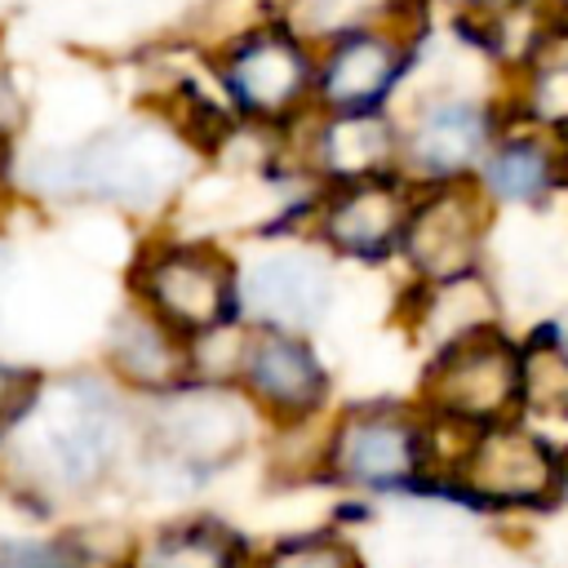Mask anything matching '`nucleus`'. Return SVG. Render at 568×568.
Listing matches in <instances>:
<instances>
[{"instance_id":"nucleus-6","label":"nucleus","mask_w":568,"mask_h":568,"mask_svg":"<svg viewBox=\"0 0 568 568\" xmlns=\"http://www.w3.org/2000/svg\"><path fill=\"white\" fill-rule=\"evenodd\" d=\"M524 390V359L510 342L493 333H470L453 342L426 373V395L439 413L457 422H493Z\"/></svg>"},{"instance_id":"nucleus-8","label":"nucleus","mask_w":568,"mask_h":568,"mask_svg":"<svg viewBox=\"0 0 568 568\" xmlns=\"http://www.w3.org/2000/svg\"><path fill=\"white\" fill-rule=\"evenodd\" d=\"M333 302V275L315 253L280 248L240 271V320L248 328L306 333Z\"/></svg>"},{"instance_id":"nucleus-25","label":"nucleus","mask_w":568,"mask_h":568,"mask_svg":"<svg viewBox=\"0 0 568 568\" xmlns=\"http://www.w3.org/2000/svg\"><path fill=\"white\" fill-rule=\"evenodd\" d=\"M466 9H493V4H501V0H462Z\"/></svg>"},{"instance_id":"nucleus-13","label":"nucleus","mask_w":568,"mask_h":568,"mask_svg":"<svg viewBox=\"0 0 568 568\" xmlns=\"http://www.w3.org/2000/svg\"><path fill=\"white\" fill-rule=\"evenodd\" d=\"M106 364L111 373L142 395H169L178 386H186L195 355H191V337L178 333L173 324H164L146 302L129 306L111 320L106 328Z\"/></svg>"},{"instance_id":"nucleus-21","label":"nucleus","mask_w":568,"mask_h":568,"mask_svg":"<svg viewBox=\"0 0 568 568\" xmlns=\"http://www.w3.org/2000/svg\"><path fill=\"white\" fill-rule=\"evenodd\" d=\"M262 568H359V555L337 537H293L275 546Z\"/></svg>"},{"instance_id":"nucleus-10","label":"nucleus","mask_w":568,"mask_h":568,"mask_svg":"<svg viewBox=\"0 0 568 568\" xmlns=\"http://www.w3.org/2000/svg\"><path fill=\"white\" fill-rule=\"evenodd\" d=\"M413 200L399 178L377 173L359 182H337L320 204V235L346 257H386L404 244Z\"/></svg>"},{"instance_id":"nucleus-20","label":"nucleus","mask_w":568,"mask_h":568,"mask_svg":"<svg viewBox=\"0 0 568 568\" xmlns=\"http://www.w3.org/2000/svg\"><path fill=\"white\" fill-rule=\"evenodd\" d=\"M0 568H89L71 537H4Z\"/></svg>"},{"instance_id":"nucleus-16","label":"nucleus","mask_w":568,"mask_h":568,"mask_svg":"<svg viewBox=\"0 0 568 568\" xmlns=\"http://www.w3.org/2000/svg\"><path fill=\"white\" fill-rule=\"evenodd\" d=\"M399 151L404 138L382 111H324V120L311 129V164L333 186L390 173Z\"/></svg>"},{"instance_id":"nucleus-26","label":"nucleus","mask_w":568,"mask_h":568,"mask_svg":"<svg viewBox=\"0 0 568 568\" xmlns=\"http://www.w3.org/2000/svg\"><path fill=\"white\" fill-rule=\"evenodd\" d=\"M555 4H559V9H568V0H555Z\"/></svg>"},{"instance_id":"nucleus-11","label":"nucleus","mask_w":568,"mask_h":568,"mask_svg":"<svg viewBox=\"0 0 568 568\" xmlns=\"http://www.w3.org/2000/svg\"><path fill=\"white\" fill-rule=\"evenodd\" d=\"M328 466L337 479L359 488H395L408 484L422 466V435L404 413L359 408L346 413L328 444Z\"/></svg>"},{"instance_id":"nucleus-14","label":"nucleus","mask_w":568,"mask_h":568,"mask_svg":"<svg viewBox=\"0 0 568 568\" xmlns=\"http://www.w3.org/2000/svg\"><path fill=\"white\" fill-rule=\"evenodd\" d=\"M462 484L488 501H537L559 484V466L537 435L488 426L462 462Z\"/></svg>"},{"instance_id":"nucleus-5","label":"nucleus","mask_w":568,"mask_h":568,"mask_svg":"<svg viewBox=\"0 0 568 568\" xmlns=\"http://www.w3.org/2000/svg\"><path fill=\"white\" fill-rule=\"evenodd\" d=\"M413 67V40L390 22L346 31L320 49L315 106L320 111H382L404 71Z\"/></svg>"},{"instance_id":"nucleus-22","label":"nucleus","mask_w":568,"mask_h":568,"mask_svg":"<svg viewBox=\"0 0 568 568\" xmlns=\"http://www.w3.org/2000/svg\"><path fill=\"white\" fill-rule=\"evenodd\" d=\"M528 106L532 115L550 120L555 129L568 124V58H546L532 75V89H528Z\"/></svg>"},{"instance_id":"nucleus-12","label":"nucleus","mask_w":568,"mask_h":568,"mask_svg":"<svg viewBox=\"0 0 568 568\" xmlns=\"http://www.w3.org/2000/svg\"><path fill=\"white\" fill-rule=\"evenodd\" d=\"M479 226H484V217H479L475 195L462 186H444V191L426 195L422 204H413L399 248L417 275H426L430 284H448L475 266Z\"/></svg>"},{"instance_id":"nucleus-17","label":"nucleus","mask_w":568,"mask_h":568,"mask_svg":"<svg viewBox=\"0 0 568 568\" xmlns=\"http://www.w3.org/2000/svg\"><path fill=\"white\" fill-rule=\"evenodd\" d=\"M240 559L244 546L235 532L209 519H186L151 532L138 546L133 568H240Z\"/></svg>"},{"instance_id":"nucleus-27","label":"nucleus","mask_w":568,"mask_h":568,"mask_svg":"<svg viewBox=\"0 0 568 568\" xmlns=\"http://www.w3.org/2000/svg\"><path fill=\"white\" fill-rule=\"evenodd\" d=\"M564 488H568V479H564Z\"/></svg>"},{"instance_id":"nucleus-7","label":"nucleus","mask_w":568,"mask_h":568,"mask_svg":"<svg viewBox=\"0 0 568 568\" xmlns=\"http://www.w3.org/2000/svg\"><path fill=\"white\" fill-rule=\"evenodd\" d=\"M160 399L164 404L151 417V435L178 466H222L253 435L248 399L222 386H178Z\"/></svg>"},{"instance_id":"nucleus-23","label":"nucleus","mask_w":568,"mask_h":568,"mask_svg":"<svg viewBox=\"0 0 568 568\" xmlns=\"http://www.w3.org/2000/svg\"><path fill=\"white\" fill-rule=\"evenodd\" d=\"M36 395H40V377L31 368L0 364V430H13L22 413L36 404Z\"/></svg>"},{"instance_id":"nucleus-2","label":"nucleus","mask_w":568,"mask_h":568,"mask_svg":"<svg viewBox=\"0 0 568 568\" xmlns=\"http://www.w3.org/2000/svg\"><path fill=\"white\" fill-rule=\"evenodd\" d=\"M124 413L111 390L93 377H67L40 390L36 404L13 426V457L49 488L84 493L120 462Z\"/></svg>"},{"instance_id":"nucleus-24","label":"nucleus","mask_w":568,"mask_h":568,"mask_svg":"<svg viewBox=\"0 0 568 568\" xmlns=\"http://www.w3.org/2000/svg\"><path fill=\"white\" fill-rule=\"evenodd\" d=\"M22 124H27V98H22L18 80L9 71H0V155H9Z\"/></svg>"},{"instance_id":"nucleus-15","label":"nucleus","mask_w":568,"mask_h":568,"mask_svg":"<svg viewBox=\"0 0 568 568\" xmlns=\"http://www.w3.org/2000/svg\"><path fill=\"white\" fill-rule=\"evenodd\" d=\"M488 146V111L466 98H439L422 106L404 138V160L422 178L453 182L462 178Z\"/></svg>"},{"instance_id":"nucleus-19","label":"nucleus","mask_w":568,"mask_h":568,"mask_svg":"<svg viewBox=\"0 0 568 568\" xmlns=\"http://www.w3.org/2000/svg\"><path fill=\"white\" fill-rule=\"evenodd\" d=\"M546 182H550V155L528 138L501 142L484 160V186L497 200H532L546 191Z\"/></svg>"},{"instance_id":"nucleus-9","label":"nucleus","mask_w":568,"mask_h":568,"mask_svg":"<svg viewBox=\"0 0 568 568\" xmlns=\"http://www.w3.org/2000/svg\"><path fill=\"white\" fill-rule=\"evenodd\" d=\"M240 386L244 395L275 417H306L328 395V373L302 333L284 328H248L240 342Z\"/></svg>"},{"instance_id":"nucleus-18","label":"nucleus","mask_w":568,"mask_h":568,"mask_svg":"<svg viewBox=\"0 0 568 568\" xmlns=\"http://www.w3.org/2000/svg\"><path fill=\"white\" fill-rule=\"evenodd\" d=\"M395 9H399V0H280L275 13H284L311 44L315 40L328 44L346 31L390 22Z\"/></svg>"},{"instance_id":"nucleus-1","label":"nucleus","mask_w":568,"mask_h":568,"mask_svg":"<svg viewBox=\"0 0 568 568\" xmlns=\"http://www.w3.org/2000/svg\"><path fill=\"white\" fill-rule=\"evenodd\" d=\"M191 169L186 138L164 124H115L80 146L44 151L27 164V178L44 195H89L124 209H151Z\"/></svg>"},{"instance_id":"nucleus-3","label":"nucleus","mask_w":568,"mask_h":568,"mask_svg":"<svg viewBox=\"0 0 568 568\" xmlns=\"http://www.w3.org/2000/svg\"><path fill=\"white\" fill-rule=\"evenodd\" d=\"M204 67L240 124L253 129H288L315 102L320 53L284 13L235 31L213 53H204Z\"/></svg>"},{"instance_id":"nucleus-4","label":"nucleus","mask_w":568,"mask_h":568,"mask_svg":"<svg viewBox=\"0 0 568 568\" xmlns=\"http://www.w3.org/2000/svg\"><path fill=\"white\" fill-rule=\"evenodd\" d=\"M133 288L164 324H173L191 342L240 320V271L213 244L146 248L133 271Z\"/></svg>"}]
</instances>
